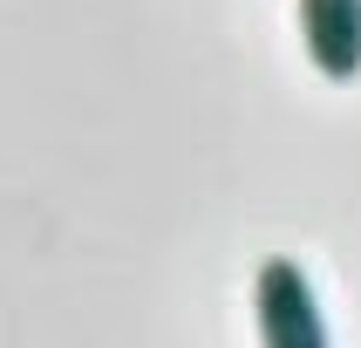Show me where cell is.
Here are the masks:
<instances>
[{
  "mask_svg": "<svg viewBox=\"0 0 361 348\" xmlns=\"http://www.w3.org/2000/svg\"><path fill=\"white\" fill-rule=\"evenodd\" d=\"M252 314H259V348H327V321H321V301H314V280L286 253L259 260Z\"/></svg>",
  "mask_w": 361,
  "mask_h": 348,
  "instance_id": "6da1fadb",
  "label": "cell"
},
{
  "mask_svg": "<svg viewBox=\"0 0 361 348\" xmlns=\"http://www.w3.org/2000/svg\"><path fill=\"white\" fill-rule=\"evenodd\" d=\"M300 41L327 82L361 76V0H300Z\"/></svg>",
  "mask_w": 361,
  "mask_h": 348,
  "instance_id": "7a4b0ae2",
  "label": "cell"
}]
</instances>
